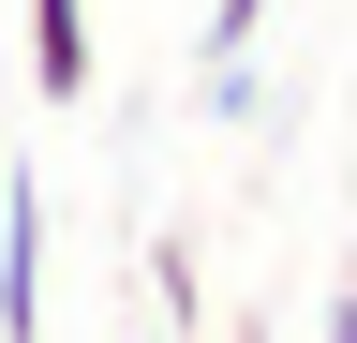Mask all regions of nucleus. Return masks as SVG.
<instances>
[{"instance_id":"20e7f679","label":"nucleus","mask_w":357,"mask_h":343,"mask_svg":"<svg viewBox=\"0 0 357 343\" xmlns=\"http://www.w3.org/2000/svg\"><path fill=\"white\" fill-rule=\"evenodd\" d=\"M328 343H357V284H342V298H328Z\"/></svg>"},{"instance_id":"39448f33","label":"nucleus","mask_w":357,"mask_h":343,"mask_svg":"<svg viewBox=\"0 0 357 343\" xmlns=\"http://www.w3.org/2000/svg\"><path fill=\"white\" fill-rule=\"evenodd\" d=\"M238 343H268V328H253V314H238Z\"/></svg>"},{"instance_id":"7ed1b4c3","label":"nucleus","mask_w":357,"mask_h":343,"mask_svg":"<svg viewBox=\"0 0 357 343\" xmlns=\"http://www.w3.org/2000/svg\"><path fill=\"white\" fill-rule=\"evenodd\" d=\"M253 15H268V0H208V60H223V75H238V45H253Z\"/></svg>"},{"instance_id":"f257e3e1","label":"nucleus","mask_w":357,"mask_h":343,"mask_svg":"<svg viewBox=\"0 0 357 343\" xmlns=\"http://www.w3.org/2000/svg\"><path fill=\"white\" fill-rule=\"evenodd\" d=\"M0 343H45V180H0Z\"/></svg>"},{"instance_id":"f03ea898","label":"nucleus","mask_w":357,"mask_h":343,"mask_svg":"<svg viewBox=\"0 0 357 343\" xmlns=\"http://www.w3.org/2000/svg\"><path fill=\"white\" fill-rule=\"evenodd\" d=\"M30 90H45V105H89V90H105V30H89V0H30Z\"/></svg>"}]
</instances>
